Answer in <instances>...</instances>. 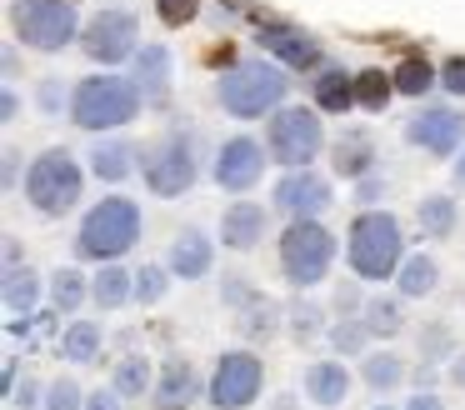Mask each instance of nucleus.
I'll return each instance as SVG.
<instances>
[{
  "instance_id": "nucleus-37",
  "label": "nucleus",
  "mask_w": 465,
  "mask_h": 410,
  "mask_svg": "<svg viewBox=\"0 0 465 410\" xmlns=\"http://www.w3.org/2000/svg\"><path fill=\"white\" fill-rule=\"evenodd\" d=\"M325 335H331V350H335V355H355V360H361L365 350H371V330H365V320H361V315L335 320V325L325 330Z\"/></svg>"
},
{
  "instance_id": "nucleus-51",
  "label": "nucleus",
  "mask_w": 465,
  "mask_h": 410,
  "mask_svg": "<svg viewBox=\"0 0 465 410\" xmlns=\"http://www.w3.org/2000/svg\"><path fill=\"white\" fill-rule=\"evenodd\" d=\"M405 410H445V400L435 395V390H415V395L405 400Z\"/></svg>"
},
{
  "instance_id": "nucleus-7",
  "label": "nucleus",
  "mask_w": 465,
  "mask_h": 410,
  "mask_svg": "<svg viewBox=\"0 0 465 410\" xmlns=\"http://www.w3.org/2000/svg\"><path fill=\"white\" fill-rule=\"evenodd\" d=\"M335 265V235L321 220H291L281 230V275L291 290H315Z\"/></svg>"
},
{
  "instance_id": "nucleus-6",
  "label": "nucleus",
  "mask_w": 465,
  "mask_h": 410,
  "mask_svg": "<svg viewBox=\"0 0 465 410\" xmlns=\"http://www.w3.org/2000/svg\"><path fill=\"white\" fill-rule=\"evenodd\" d=\"M11 30L25 50L55 55L71 40H81L85 20L75 10V0H11Z\"/></svg>"
},
{
  "instance_id": "nucleus-38",
  "label": "nucleus",
  "mask_w": 465,
  "mask_h": 410,
  "mask_svg": "<svg viewBox=\"0 0 465 410\" xmlns=\"http://www.w3.org/2000/svg\"><path fill=\"white\" fill-rule=\"evenodd\" d=\"M420 360H425V365H450V360H455V335H450V325L430 320V325L420 330Z\"/></svg>"
},
{
  "instance_id": "nucleus-54",
  "label": "nucleus",
  "mask_w": 465,
  "mask_h": 410,
  "mask_svg": "<svg viewBox=\"0 0 465 410\" xmlns=\"http://www.w3.org/2000/svg\"><path fill=\"white\" fill-rule=\"evenodd\" d=\"M450 160H455V165H450V175H455V185H460V190H465V145H460V150H455V155H450Z\"/></svg>"
},
{
  "instance_id": "nucleus-10",
  "label": "nucleus",
  "mask_w": 465,
  "mask_h": 410,
  "mask_svg": "<svg viewBox=\"0 0 465 410\" xmlns=\"http://www.w3.org/2000/svg\"><path fill=\"white\" fill-rule=\"evenodd\" d=\"M261 385H265V360L251 345H235L215 360L211 380H205V400L215 410H251L261 400Z\"/></svg>"
},
{
  "instance_id": "nucleus-16",
  "label": "nucleus",
  "mask_w": 465,
  "mask_h": 410,
  "mask_svg": "<svg viewBox=\"0 0 465 410\" xmlns=\"http://www.w3.org/2000/svg\"><path fill=\"white\" fill-rule=\"evenodd\" d=\"M201 370L191 365L185 355H171L155 375V390H151V410H191L201 400Z\"/></svg>"
},
{
  "instance_id": "nucleus-21",
  "label": "nucleus",
  "mask_w": 465,
  "mask_h": 410,
  "mask_svg": "<svg viewBox=\"0 0 465 410\" xmlns=\"http://www.w3.org/2000/svg\"><path fill=\"white\" fill-rule=\"evenodd\" d=\"M375 140L365 135V130H345L341 140L331 145V170L341 180H365V175H375Z\"/></svg>"
},
{
  "instance_id": "nucleus-49",
  "label": "nucleus",
  "mask_w": 465,
  "mask_h": 410,
  "mask_svg": "<svg viewBox=\"0 0 465 410\" xmlns=\"http://www.w3.org/2000/svg\"><path fill=\"white\" fill-rule=\"evenodd\" d=\"M0 120H5V125L21 120V95H15V85H5V95H0Z\"/></svg>"
},
{
  "instance_id": "nucleus-34",
  "label": "nucleus",
  "mask_w": 465,
  "mask_h": 410,
  "mask_svg": "<svg viewBox=\"0 0 465 410\" xmlns=\"http://www.w3.org/2000/svg\"><path fill=\"white\" fill-rule=\"evenodd\" d=\"M361 320H365L371 335L391 340V335H401V330H405V305L395 295H371V300H365V310H361Z\"/></svg>"
},
{
  "instance_id": "nucleus-47",
  "label": "nucleus",
  "mask_w": 465,
  "mask_h": 410,
  "mask_svg": "<svg viewBox=\"0 0 465 410\" xmlns=\"http://www.w3.org/2000/svg\"><path fill=\"white\" fill-rule=\"evenodd\" d=\"M125 405V395L115 385H95V390H85V410H121Z\"/></svg>"
},
{
  "instance_id": "nucleus-45",
  "label": "nucleus",
  "mask_w": 465,
  "mask_h": 410,
  "mask_svg": "<svg viewBox=\"0 0 465 410\" xmlns=\"http://www.w3.org/2000/svg\"><path fill=\"white\" fill-rule=\"evenodd\" d=\"M41 110H45V115H61V110H65V80L61 75H45L41 80Z\"/></svg>"
},
{
  "instance_id": "nucleus-39",
  "label": "nucleus",
  "mask_w": 465,
  "mask_h": 410,
  "mask_svg": "<svg viewBox=\"0 0 465 410\" xmlns=\"http://www.w3.org/2000/svg\"><path fill=\"white\" fill-rule=\"evenodd\" d=\"M171 275H175L171 265H141L135 270V300L141 305H161L165 290H171Z\"/></svg>"
},
{
  "instance_id": "nucleus-44",
  "label": "nucleus",
  "mask_w": 465,
  "mask_h": 410,
  "mask_svg": "<svg viewBox=\"0 0 465 410\" xmlns=\"http://www.w3.org/2000/svg\"><path fill=\"white\" fill-rule=\"evenodd\" d=\"M365 300H371V295H361L355 280H341V285H335V310H341V315H361Z\"/></svg>"
},
{
  "instance_id": "nucleus-11",
  "label": "nucleus",
  "mask_w": 465,
  "mask_h": 410,
  "mask_svg": "<svg viewBox=\"0 0 465 410\" xmlns=\"http://www.w3.org/2000/svg\"><path fill=\"white\" fill-rule=\"evenodd\" d=\"M81 50L105 70L125 65V60H135V50H141V20H135L131 10H95L81 30Z\"/></svg>"
},
{
  "instance_id": "nucleus-22",
  "label": "nucleus",
  "mask_w": 465,
  "mask_h": 410,
  "mask_svg": "<svg viewBox=\"0 0 465 410\" xmlns=\"http://www.w3.org/2000/svg\"><path fill=\"white\" fill-rule=\"evenodd\" d=\"M311 95H315V110L321 115H345L355 105V75L341 65H321L311 80Z\"/></svg>"
},
{
  "instance_id": "nucleus-56",
  "label": "nucleus",
  "mask_w": 465,
  "mask_h": 410,
  "mask_svg": "<svg viewBox=\"0 0 465 410\" xmlns=\"http://www.w3.org/2000/svg\"><path fill=\"white\" fill-rule=\"evenodd\" d=\"M275 410H301V405H295V395H291V390H281V395H275Z\"/></svg>"
},
{
  "instance_id": "nucleus-5",
  "label": "nucleus",
  "mask_w": 465,
  "mask_h": 410,
  "mask_svg": "<svg viewBox=\"0 0 465 410\" xmlns=\"http://www.w3.org/2000/svg\"><path fill=\"white\" fill-rule=\"evenodd\" d=\"M81 195H85V170L65 145H51L31 160V170H25V200H31L35 215L61 220L81 205Z\"/></svg>"
},
{
  "instance_id": "nucleus-36",
  "label": "nucleus",
  "mask_w": 465,
  "mask_h": 410,
  "mask_svg": "<svg viewBox=\"0 0 465 410\" xmlns=\"http://www.w3.org/2000/svg\"><path fill=\"white\" fill-rule=\"evenodd\" d=\"M285 330H291V335L301 340V345H305V340H315V335L325 330V305L305 300V290H301V295H295L291 305H285Z\"/></svg>"
},
{
  "instance_id": "nucleus-25",
  "label": "nucleus",
  "mask_w": 465,
  "mask_h": 410,
  "mask_svg": "<svg viewBox=\"0 0 465 410\" xmlns=\"http://www.w3.org/2000/svg\"><path fill=\"white\" fill-rule=\"evenodd\" d=\"M405 375H411V370H405V360L395 355L391 345H385V350H365V355H361V380L375 390V395H391V390H401Z\"/></svg>"
},
{
  "instance_id": "nucleus-55",
  "label": "nucleus",
  "mask_w": 465,
  "mask_h": 410,
  "mask_svg": "<svg viewBox=\"0 0 465 410\" xmlns=\"http://www.w3.org/2000/svg\"><path fill=\"white\" fill-rule=\"evenodd\" d=\"M415 385L430 390V385H435V365H425V360H420V370H415Z\"/></svg>"
},
{
  "instance_id": "nucleus-12",
  "label": "nucleus",
  "mask_w": 465,
  "mask_h": 410,
  "mask_svg": "<svg viewBox=\"0 0 465 410\" xmlns=\"http://www.w3.org/2000/svg\"><path fill=\"white\" fill-rule=\"evenodd\" d=\"M331 200H335V190H331V180L321 175V170H285L281 180H275V190H271V205L281 210V215H291V220H321L325 210H331Z\"/></svg>"
},
{
  "instance_id": "nucleus-53",
  "label": "nucleus",
  "mask_w": 465,
  "mask_h": 410,
  "mask_svg": "<svg viewBox=\"0 0 465 410\" xmlns=\"http://www.w3.org/2000/svg\"><path fill=\"white\" fill-rule=\"evenodd\" d=\"M11 265H21V240L5 230V270H11Z\"/></svg>"
},
{
  "instance_id": "nucleus-32",
  "label": "nucleus",
  "mask_w": 465,
  "mask_h": 410,
  "mask_svg": "<svg viewBox=\"0 0 465 410\" xmlns=\"http://www.w3.org/2000/svg\"><path fill=\"white\" fill-rule=\"evenodd\" d=\"M281 320H285V310L275 305L271 295H261L251 310H241V320H235V325H241V335L251 340V345H265V340L281 335Z\"/></svg>"
},
{
  "instance_id": "nucleus-19",
  "label": "nucleus",
  "mask_w": 465,
  "mask_h": 410,
  "mask_svg": "<svg viewBox=\"0 0 465 410\" xmlns=\"http://www.w3.org/2000/svg\"><path fill=\"white\" fill-rule=\"evenodd\" d=\"M265 225H271V215H265V205L261 200H235V205H225V215H221V240H225V250H255L265 240Z\"/></svg>"
},
{
  "instance_id": "nucleus-18",
  "label": "nucleus",
  "mask_w": 465,
  "mask_h": 410,
  "mask_svg": "<svg viewBox=\"0 0 465 410\" xmlns=\"http://www.w3.org/2000/svg\"><path fill=\"white\" fill-rule=\"evenodd\" d=\"M165 265L175 270V280H205L215 270V240L205 235L201 225H185L181 235L171 240V255Z\"/></svg>"
},
{
  "instance_id": "nucleus-23",
  "label": "nucleus",
  "mask_w": 465,
  "mask_h": 410,
  "mask_svg": "<svg viewBox=\"0 0 465 410\" xmlns=\"http://www.w3.org/2000/svg\"><path fill=\"white\" fill-rule=\"evenodd\" d=\"M135 155L141 150L131 145V140H95L91 145V175L95 180H105V185H121L125 175H135Z\"/></svg>"
},
{
  "instance_id": "nucleus-46",
  "label": "nucleus",
  "mask_w": 465,
  "mask_h": 410,
  "mask_svg": "<svg viewBox=\"0 0 465 410\" xmlns=\"http://www.w3.org/2000/svg\"><path fill=\"white\" fill-rule=\"evenodd\" d=\"M440 85L450 90V95L465 100V55H450V60L440 65Z\"/></svg>"
},
{
  "instance_id": "nucleus-9",
  "label": "nucleus",
  "mask_w": 465,
  "mask_h": 410,
  "mask_svg": "<svg viewBox=\"0 0 465 410\" xmlns=\"http://www.w3.org/2000/svg\"><path fill=\"white\" fill-rule=\"evenodd\" d=\"M141 175H145V190L161 200H175L195 185L201 165H195V140L185 130H171V135L151 140L141 150Z\"/></svg>"
},
{
  "instance_id": "nucleus-1",
  "label": "nucleus",
  "mask_w": 465,
  "mask_h": 410,
  "mask_svg": "<svg viewBox=\"0 0 465 410\" xmlns=\"http://www.w3.org/2000/svg\"><path fill=\"white\" fill-rule=\"evenodd\" d=\"M291 95V75H285L281 60H235V65L221 70L215 80V100L225 105V115L235 120H261V115H275Z\"/></svg>"
},
{
  "instance_id": "nucleus-15",
  "label": "nucleus",
  "mask_w": 465,
  "mask_h": 410,
  "mask_svg": "<svg viewBox=\"0 0 465 410\" xmlns=\"http://www.w3.org/2000/svg\"><path fill=\"white\" fill-rule=\"evenodd\" d=\"M255 45L265 50L271 60H281L285 70H321L325 65V50H321V40L311 35V30H301V25H261V40Z\"/></svg>"
},
{
  "instance_id": "nucleus-20",
  "label": "nucleus",
  "mask_w": 465,
  "mask_h": 410,
  "mask_svg": "<svg viewBox=\"0 0 465 410\" xmlns=\"http://www.w3.org/2000/svg\"><path fill=\"white\" fill-rule=\"evenodd\" d=\"M351 370L341 365V360H315V365H305V400L321 410H335L351 400Z\"/></svg>"
},
{
  "instance_id": "nucleus-2",
  "label": "nucleus",
  "mask_w": 465,
  "mask_h": 410,
  "mask_svg": "<svg viewBox=\"0 0 465 410\" xmlns=\"http://www.w3.org/2000/svg\"><path fill=\"white\" fill-rule=\"evenodd\" d=\"M141 225H145V215L135 200H125V195L95 200L81 215V230H75V255L95 260V265H111V260H121L141 240Z\"/></svg>"
},
{
  "instance_id": "nucleus-48",
  "label": "nucleus",
  "mask_w": 465,
  "mask_h": 410,
  "mask_svg": "<svg viewBox=\"0 0 465 410\" xmlns=\"http://www.w3.org/2000/svg\"><path fill=\"white\" fill-rule=\"evenodd\" d=\"M385 195V180L381 175H365V180H355V200H361L365 210H375V200Z\"/></svg>"
},
{
  "instance_id": "nucleus-52",
  "label": "nucleus",
  "mask_w": 465,
  "mask_h": 410,
  "mask_svg": "<svg viewBox=\"0 0 465 410\" xmlns=\"http://www.w3.org/2000/svg\"><path fill=\"white\" fill-rule=\"evenodd\" d=\"M445 380H450L455 390H465V350H455V360L445 365Z\"/></svg>"
},
{
  "instance_id": "nucleus-29",
  "label": "nucleus",
  "mask_w": 465,
  "mask_h": 410,
  "mask_svg": "<svg viewBox=\"0 0 465 410\" xmlns=\"http://www.w3.org/2000/svg\"><path fill=\"white\" fill-rule=\"evenodd\" d=\"M391 75H395V95H411V100H425L435 85H440V70H435L420 50H411V55H405Z\"/></svg>"
},
{
  "instance_id": "nucleus-4",
  "label": "nucleus",
  "mask_w": 465,
  "mask_h": 410,
  "mask_svg": "<svg viewBox=\"0 0 465 410\" xmlns=\"http://www.w3.org/2000/svg\"><path fill=\"white\" fill-rule=\"evenodd\" d=\"M345 255L361 280H395L405 260V230L391 210H361L345 230Z\"/></svg>"
},
{
  "instance_id": "nucleus-30",
  "label": "nucleus",
  "mask_w": 465,
  "mask_h": 410,
  "mask_svg": "<svg viewBox=\"0 0 465 410\" xmlns=\"http://www.w3.org/2000/svg\"><path fill=\"white\" fill-rule=\"evenodd\" d=\"M111 385L121 390L125 400H145L155 390V365H151V355H121L115 360V370H111Z\"/></svg>"
},
{
  "instance_id": "nucleus-33",
  "label": "nucleus",
  "mask_w": 465,
  "mask_h": 410,
  "mask_svg": "<svg viewBox=\"0 0 465 410\" xmlns=\"http://www.w3.org/2000/svg\"><path fill=\"white\" fill-rule=\"evenodd\" d=\"M85 295H91V275H81L75 265H61L51 275V310L55 315H75L85 305Z\"/></svg>"
},
{
  "instance_id": "nucleus-28",
  "label": "nucleus",
  "mask_w": 465,
  "mask_h": 410,
  "mask_svg": "<svg viewBox=\"0 0 465 410\" xmlns=\"http://www.w3.org/2000/svg\"><path fill=\"white\" fill-rule=\"evenodd\" d=\"M415 220H420V230L430 240H450L455 225H460V205H455L445 190H435V195H420V205H415Z\"/></svg>"
},
{
  "instance_id": "nucleus-35",
  "label": "nucleus",
  "mask_w": 465,
  "mask_h": 410,
  "mask_svg": "<svg viewBox=\"0 0 465 410\" xmlns=\"http://www.w3.org/2000/svg\"><path fill=\"white\" fill-rule=\"evenodd\" d=\"M395 95V75H385V70H355V105L371 110V115H381L385 105H391Z\"/></svg>"
},
{
  "instance_id": "nucleus-8",
  "label": "nucleus",
  "mask_w": 465,
  "mask_h": 410,
  "mask_svg": "<svg viewBox=\"0 0 465 410\" xmlns=\"http://www.w3.org/2000/svg\"><path fill=\"white\" fill-rule=\"evenodd\" d=\"M265 145H271V160L285 170H305L315 155L325 150V120L321 110L311 105H281L271 115V130H265Z\"/></svg>"
},
{
  "instance_id": "nucleus-40",
  "label": "nucleus",
  "mask_w": 465,
  "mask_h": 410,
  "mask_svg": "<svg viewBox=\"0 0 465 410\" xmlns=\"http://www.w3.org/2000/svg\"><path fill=\"white\" fill-rule=\"evenodd\" d=\"M45 410H85V390L71 375H55L45 385Z\"/></svg>"
},
{
  "instance_id": "nucleus-57",
  "label": "nucleus",
  "mask_w": 465,
  "mask_h": 410,
  "mask_svg": "<svg viewBox=\"0 0 465 410\" xmlns=\"http://www.w3.org/2000/svg\"><path fill=\"white\" fill-rule=\"evenodd\" d=\"M371 410H405V405H391V400H381V405H371Z\"/></svg>"
},
{
  "instance_id": "nucleus-31",
  "label": "nucleus",
  "mask_w": 465,
  "mask_h": 410,
  "mask_svg": "<svg viewBox=\"0 0 465 410\" xmlns=\"http://www.w3.org/2000/svg\"><path fill=\"white\" fill-rule=\"evenodd\" d=\"M0 295H5V310L11 315H31L35 300H41V275L31 265H11L5 280H0Z\"/></svg>"
},
{
  "instance_id": "nucleus-26",
  "label": "nucleus",
  "mask_w": 465,
  "mask_h": 410,
  "mask_svg": "<svg viewBox=\"0 0 465 410\" xmlns=\"http://www.w3.org/2000/svg\"><path fill=\"white\" fill-rule=\"evenodd\" d=\"M91 300L101 310H121L125 300H135V275L121 265V260H111V265H101L91 275Z\"/></svg>"
},
{
  "instance_id": "nucleus-50",
  "label": "nucleus",
  "mask_w": 465,
  "mask_h": 410,
  "mask_svg": "<svg viewBox=\"0 0 465 410\" xmlns=\"http://www.w3.org/2000/svg\"><path fill=\"white\" fill-rule=\"evenodd\" d=\"M0 170H5V190H15V170H21V150L15 145L0 150Z\"/></svg>"
},
{
  "instance_id": "nucleus-41",
  "label": "nucleus",
  "mask_w": 465,
  "mask_h": 410,
  "mask_svg": "<svg viewBox=\"0 0 465 410\" xmlns=\"http://www.w3.org/2000/svg\"><path fill=\"white\" fill-rule=\"evenodd\" d=\"M155 15H161V25L181 30V25H191V20L201 15V0H155Z\"/></svg>"
},
{
  "instance_id": "nucleus-43",
  "label": "nucleus",
  "mask_w": 465,
  "mask_h": 410,
  "mask_svg": "<svg viewBox=\"0 0 465 410\" xmlns=\"http://www.w3.org/2000/svg\"><path fill=\"white\" fill-rule=\"evenodd\" d=\"M5 405H11V410H45V395H41V385H35V380L25 375L21 385H15L11 395H5Z\"/></svg>"
},
{
  "instance_id": "nucleus-27",
  "label": "nucleus",
  "mask_w": 465,
  "mask_h": 410,
  "mask_svg": "<svg viewBox=\"0 0 465 410\" xmlns=\"http://www.w3.org/2000/svg\"><path fill=\"white\" fill-rule=\"evenodd\" d=\"M101 325L95 320H71V325L61 330V360H71V365H95L101 360Z\"/></svg>"
},
{
  "instance_id": "nucleus-13",
  "label": "nucleus",
  "mask_w": 465,
  "mask_h": 410,
  "mask_svg": "<svg viewBox=\"0 0 465 410\" xmlns=\"http://www.w3.org/2000/svg\"><path fill=\"white\" fill-rule=\"evenodd\" d=\"M405 140L425 155H455L465 145V115L450 105H420L405 120Z\"/></svg>"
},
{
  "instance_id": "nucleus-3",
  "label": "nucleus",
  "mask_w": 465,
  "mask_h": 410,
  "mask_svg": "<svg viewBox=\"0 0 465 410\" xmlns=\"http://www.w3.org/2000/svg\"><path fill=\"white\" fill-rule=\"evenodd\" d=\"M141 90H135L131 75H115V70H101V75H85L75 80L71 90V120L81 130H95V135H105V130H121L131 125L135 115H141Z\"/></svg>"
},
{
  "instance_id": "nucleus-14",
  "label": "nucleus",
  "mask_w": 465,
  "mask_h": 410,
  "mask_svg": "<svg viewBox=\"0 0 465 410\" xmlns=\"http://www.w3.org/2000/svg\"><path fill=\"white\" fill-rule=\"evenodd\" d=\"M265 150L255 135H231L221 140V150H215V185L231 190V195H241V190H251L255 180L265 175Z\"/></svg>"
},
{
  "instance_id": "nucleus-24",
  "label": "nucleus",
  "mask_w": 465,
  "mask_h": 410,
  "mask_svg": "<svg viewBox=\"0 0 465 410\" xmlns=\"http://www.w3.org/2000/svg\"><path fill=\"white\" fill-rule=\"evenodd\" d=\"M395 290H401V300L435 295V290H440V265H435V255H425V250L405 255L401 270H395Z\"/></svg>"
},
{
  "instance_id": "nucleus-42",
  "label": "nucleus",
  "mask_w": 465,
  "mask_h": 410,
  "mask_svg": "<svg viewBox=\"0 0 465 410\" xmlns=\"http://www.w3.org/2000/svg\"><path fill=\"white\" fill-rule=\"evenodd\" d=\"M221 300H225L231 310H251L255 300H261V290H255L245 275H225V280H221Z\"/></svg>"
},
{
  "instance_id": "nucleus-17",
  "label": "nucleus",
  "mask_w": 465,
  "mask_h": 410,
  "mask_svg": "<svg viewBox=\"0 0 465 410\" xmlns=\"http://www.w3.org/2000/svg\"><path fill=\"white\" fill-rule=\"evenodd\" d=\"M131 80H135V90L145 95V105H161L165 95H171V80H175V55L165 45H141L135 50V60H131Z\"/></svg>"
}]
</instances>
